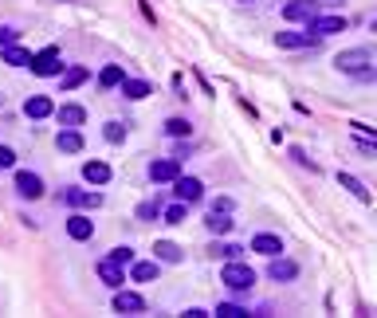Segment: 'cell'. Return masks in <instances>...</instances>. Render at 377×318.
Wrapping results in <instances>:
<instances>
[{
	"instance_id": "cell-18",
	"label": "cell",
	"mask_w": 377,
	"mask_h": 318,
	"mask_svg": "<svg viewBox=\"0 0 377 318\" xmlns=\"http://www.w3.org/2000/svg\"><path fill=\"white\" fill-rule=\"evenodd\" d=\"M67 236H71V240H91L94 224L83 216V212H75V216H67Z\"/></svg>"
},
{
	"instance_id": "cell-11",
	"label": "cell",
	"mask_w": 377,
	"mask_h": 318,
	"mask_svg": "<svg viewBox=\"0 0 377 318\" xmlns=\"http://www.w3.org/2000/svg\"><path fill=\"white\" fill-rule=\"evenodd\" d=\"M55 150L59 153H79L83 150V134H79L75 126H63V130L55 134Z\"/></svg>"
},
{
	"instance_id": "cell-23",
	"label": "cell",
	"mask_w": 377,
	"mask_h": 318,
	"mask_svg": "<svg viewBox=\"0 0 377 318\" xmlns=\"http://www.w3.org/2000/svg\"><path fill=\"white\" fill-rule=\"evenodd\" d=\"M275 43L279 48H315L319 40H315V35H299V32H279Z\"/></svg>"
},
{
	"instance_id": "cell-27",
	"label": "cell",
	"mask_w": 377,
	"mask_h": 318,
	"mask_svg": "<svg viewBox=\"0 0 377 318\" xmlns=\"http://www.w3.org/2000/svg\"><path fill=\"white\" fill-rule=\"evenodd\" d=\"M126 79V71L118 67V63H110V67H102V75H99V87H118Z\"/></svg>"
},
{
	"instance_id": "cell-40",
	"label": "cell",
	"mask_w": 377,
	"mask_h": 318,
	"mask_svg": "<svg viewBox=\"0 0 377 318\" xmlns=\"http://www.w3.org/2000/svg\"><path fill=\"white\" fill-rule=\"evenodd\" d=\"M244 4H251V0H244Z\"/></svg>"
},
{
	"instance_id": "cell-1",
	"label": "cell",
	"mask_w": 377,
	"mask_h": 318,
	"mask_svg": "<svg viewBox=\"0 0 377 318\" xmlns=\"http://www.w3.org/2000/svg\"><path fill=\"white\" fill-rule=\"evenodd\" d=\"M334 63H338V71H342V75H358V79H369V75H373V67H369V51H366V48L342 51Z\"/></svg>"
},
{
	"instance_id": "cell-8",
	"label": "cell",
	"mask_w": 377,
	"mask_h": 318,
	"mask_svg": "<svg viewBox=\"0 0 377 318\" xmlns=\"http://www.w3.org/2000/svg\"><path fill=\"white\" fill-rule=\"evenodd\" d=\"M16 193L24 197V201H40V197H43V177L20 169V173H16Z\"/></svg>"
},
{
	"instance_id": "cell-30",
	"label": "cell",
	"mask_w": 377,
	"mask_h": 318,
	"mask_svg": "<svg viewBox=\"0 0 377 318\" xmlns=\"http://www.w3.org/2000/svg\"><path fill=\"white\" fill-rule=\"evenodd\" d=\"M102 138H106V142H126V126L122 122H106V126H102Z\"/></svg>"
},
{
	"instance_id": "cell-20",
	"label": "cell",
	"mask_w": 377,
	"mask_h": 318,
	"mask_svg": "<svg viewBox=\"0 0 377 318\" xmlns=\"http://www.w3.org/2000/svg\"><path fill=\"white\" fill-rule=\"evenodd\" d=\"M118 87H122V94H126V99H134V102L150 99V83H146V79H130V75H126Z\"/></svg>"
},
{
	"instance_id": "cell-22",
	"label": "cell",
	"mask_w": 377,
	"mask_h": 318,
	"mask_svg": "<svg viewBox=\"0 0 377 318\" xmlns=\"http://www.w3.org/2000/svg\"><path fill=\"white\" fill-rule=\"evenodd\" d=\"M209 256H212V260H240V256H244V248H240V243H232V240H224V243H212V248H209Z\"/></svg>"
},
{
	"instance_id": "cell-26",
	"label": "cell",
	"mask_w": 377,
	"mask_h": 318,
	"mask_svg": "<svg viewBox=\"0 0 377 318\" xmlns=\"http://www.w3.org/2000/svg\"><path fill=\"white\" fill-rule=\"evenodd\" d=\"M185 216H189V204H185V201L169 204V209L161 212V220H165V224H185Z\"/></svg>"
},
{
	"instance_id": "cell-15",
	"label": "cell",
	"mask_w": 377,
	"mask_h": 318,
	"mask_svg": "<svg viewBox=\"0 0 377 318\" xmlns=\"http://www.w3.org/2000/svg\"><path fill=\"white\" fill-rule=\"evenodd\" d=\"M251 251H260V256H279L283 251V240L279 236H271V232H260V236H251Z\"/></svg>"
},
{
	"instance_id": "cell-16",
	"label": "cell",
	"mask_w": 377,
	"mask_h": 318,
	"mask_svg": "<svg viewBox=\"0 0 377 318\" xmlns=\"http://www.w3.org/2000/svg\"><path fill=\"white\" fill-rule=\"evenodd\" d=\"M83 181L94 185V189L106 185L110 181V165H106V161H87V165H83Z\"/></svg>"
},
{
	"instance_id": "cell-37",
	"label": "cell",
	"mask_w": 377,
	"mask_h": 318,
	"mask_svg": "<svg viewBox=\"0 0 377 318\" xmlns=\"http://www.w3.org/2000/svg\"><path fill=\"white\" fill-rule=\"evenodd\" d=\"M212 209H217V212H232V209H236V204H232V197H220V201H217V204H212Z\"/></svg>"
},
{
	"instance_id": "cell-2",
	"label": "cell",
	"mask_w": 377,
	"mask_h": 318,
	"mask_svg": "<svg viewBox=\"0 0 377 318\" xmlns=\"http://www.w3.org/2000/svg\"><path fill=\"white\" fill-rule=\"evenodd\" d=\"M220 279H224V287H232V291H248V287H256V271H251L248 263H240V260H228L224 271H220Z\"/></svg>"
},
{
	"instance_id": "cell-24",
	"label": "cell",
	"mask_w": 377,
	"mask_h": 318,
	"mask_svg": "<svg viewBox=\"0 0 377 318\" xmlns=\"http://www.w3.org/2000/svg\"><path fill=\"white\" fill-rule=\"evenodd\" d=\"M153 251H158V260H165V263H181V248H177L173 240H158Z\"/></svg>"
},
{
	"instance_id": "cell-31",
	"label": "cell",
	"mask_w": 377,
	"mask_h": 318,
	"mask_svg": "<svg viewBox=\"0 0 377 318\" xmlns=\"http://www.w3.org/2000/svg\"><path fill=\"white\" fill-rule=\"evenodd\" d=\"M338 181H342V189H350L354 197H361V201H369V193L361 189V181L358 177H350V173H338Z\"/></svg>"
},
{
	"instance_id": "cell-25",
	"label": "cell",
	"mask_w": 377,
	"mask_h": 318,
	"mask_svg": "<svg viewBox=\"0 0 377 318\" xmlns=\"http://www.w3.org/2000/svg\"><path fill=\"white\" fill-rule=\"evenodd\" d=\"M165 134H169V138H193V122H185V118H169V122H165Z\"/></svg>"
},
{
	"instance_id": "cell-39",
	"label": "cell",
	"mask_w": 377,
	"mask_h": 318,
	"mask_svg": "<svg viewBox=\"0 0 377 318\" xmlns=\"http://www.w3.org/2000/svg\"><path fill=\"white\" fill-rule=\"evenodd\" d=\"M0 106H4V94H0Z\"/></svg>"
},
{
	"instance_id": "cell-3",
	"label": "cell",
	"mask_w": 377,
	"mask_h": 318,
	"mask_svg": "<svg viewBox=\"0 0 377 318\" xmlns=\"http://www.w3.org/2000/svg\"><path fill=\"white\" fill-rule=\"evenodd\" d=\"M28 67H32L35 75L51 79V75H59V71H63V59H59L55 48H43V51H35V55L28 59Z\"/></svg>"
},
{
	"instance_id": "cell-32",
	"label": "cell",
	"mask_w": 377,
	"mask_h": 318,
	"mask_svg": "<svg viewBox=\"0 0 377 318\" xmlns=\"http://www.w3.org/2000/svg\"><path fill=\"white\" fill-rule=\"evenodd\" d=\"M217 314H220V318H248L251 310L236 307V302H220V307H217Z\"/></svg>"
},
{
	"instance_id": "cell-35",
	"label": "cell",
	"mask_w": 377,
	"mask_h": 318,
	"mask_svg": "<svg viewBox=\"0 0 377 318\" xmlns=\"http://www.w3.org/2000/svg\"><path fill=\"white\" fill-rule=\"evenodd\" d=\"M12 165H16V153L9 146H0V169H12Z\"/></svg>"
},
{
	"instance_id": "cell-36",
	"label": "cell",
	"mask_w": 377,
	"mask_h": 318,
	"mask_svg": "<svg viewBox=\"0 0 377 318\" xmlns=\"http://www.w3.org/2000/svg\"><path fill=\"white\" fill-rule=\"evenodd\" d=\"M12 40H16V28H4V24H0V48H4V43H12Z\"/></svg>"
},
{
	"instance_id": "cell-7",
	"label": "cell",
	"mask_w": 377,
	"mask_h": 318,
	"mask_svg": "<svg viewBox=\"0 0 377 318\" xmlns=\"http://www.w3.org/2000/svg\"><path fill=\"white\" fill-rule=\"evenodd\" d=\"M110 307H114L118 314H142L146 299L138 291H122V287H114V302H110Z\"/></svg>"
},
{
	"instance_id": "cell-38",
	"label": "cell",
	"mask_w": 377,
	"mask_h": 318,
	"mask_svg": "<svg viewBox=\"0 0 377 318\" xmlns=\"http://www.w3.org/2000/svg\"><path fill=\"white\" fill-rule=\"evenodd\" d=\"M315 4H319V9H322V4H330V9H334V4H342V0H315Z\"/></svg>"
},
{
	"instance_id": "cell-10",
	"label": "cell",
	"mask_w": 377,
	"mask_h": 318,
	"mask_svg": "<svg viewBox=\"0 0 377 318\" xmlns=\"http://www.w3.org/2000/svg\"><path fill=\"white\" fill-rule=\"evenodd\" d=\"M181 173V161L177 158H165V161H150V181H158V185H165V181H173V177Z\"/></svg>"
},
{
	"instance_id": "cell-12",
	"label": "cell",
	"mask_w": 377,
	"mask_h": 318,
	"mask_svg": "<svg viewBox=\"0 0 377 318\" xmlns=\"http://www.w3.org/2000/svg\"><path fill=\"white\" fill-rule=\"evenodd\" d=\"M51 114L59 118V126H75V130L87 122V110L79 106V102H63V106H59V110H51Z\"/></svg>"
},
{
	"instance_id": "cell-17",
	"label": "cell",
	"mask_w": 377,
	"mask_h": 318,
	"mask_svg": "<svg viewBox=\"0 0 377 318\" xmlns=\"http://www.w3.org/2000/svg\"><path fill=\"white\" fill-rule=\"evenodd\" d=\"M51 110H55V106H51V99H48V94H32V99L24 102V114L32 118V122H40V118H48Z\"/></svg>"
},
{
	"instance_id": "cell-34",
	"label": "cell",
	"mask_w": 377,
	"mask_h": 318,
	"mask_svg": "<svg viewBox=\"0 0 377 318\" xmlns=\"http://www.w3.org/2000/svg\"><path fill=\"white\" fill-rule=\"evenodd\" d=\"M161 216V204H142V209H138V220H158Z\"/></svg>"
},
{
	"instance_id": "cell-5",
	"label": "cell",
	"mask_w": 377,
	"mask_h": 318,
	"mask_svg": "<svg viewBox=\"0 0 377 318\" xmlns=\"http://www.w3.org/2000/svg\"><path fill=\"white\" fill-rule=\"evenodd\" d=\"M102 201L106 197L99 189H67L63 193V204H71V209H102Z\"/></svg>"
},
{
	"instance_id": "cell-6",
	"label": "cell",
	"mask_w": 377,
	"mask_h": 318,
	"mask_svg": "<svg viewBox=\"0 0 377 318\" xmlns=\"http://www.w3.org/2000/svg\"><path fill=\"white\" fill-rule=\"evenodd\" d=\"M173 193H177V201L197 204V201L204 197V185L197 181V177H181V173H177V177H173Z\"/></svg>"
},
{
	"instance_id": "cell-9",
	"label": "cell",
	"mask_w": 377,
	"mask_h": 318,
	"mask_svg": "<svg viewBox=\"0 0 377 318\" xmlns=\"http://www.w3.org/2000/svg\"><path fill=\"white\" fill-rule=\"evenodd\" d=\"M268 275L275 279V283H291V279H299V263H295V260H283V251H279V256H271Z\"/></svg>"
},
{
	"instance_id": "cell-13",
	"label": "cell",
	"mask_w": 377,
	"mask_h": 318,
	"mask_svg": "<svg viewBox=\"0 0 377 318\" xmlns=\"http://www.w3.org/2000/svg\"><path fill=\"white\" fill-rule=\"evenodd\" d=\"M315 12H319V4H315V0H291V4H283V20H310L315 16Z\"/></svg>"
},
{
	"instance_id": "cell-19",
	"label": "cell",
	"mask_w": 377,
	"mask_h": 318,
	"mask_svg": "<svg viewBox=\"0 0 377 318\" xmlns=\"http://www.w3.org/2000/svg\"><path fill=\"white\" fill-rule=\"evenodd\" d=\"M0 51H4V63H9V67H28V59H32V51H28V48H20L16 40H12V43H4Z\"/></svg>"
},
{
	"instance_id": "cell-33",
	"label": "cell",
	"mask_w": 377,
	"mask_h": 318,
	"mask_svg": "<svg viewBox=\"0 0 377 318\" xmlns=\"http://www.w3.org/2000/svg\"><path fill=\"white\" fill-rule=\"evenodd\" d=\"M110 260H114V263H134V248H126V243H122V248L110 251Z\"/></svg>"
},
{
	"instance_id": "cell-29",
	"label": "cell",
	"mask_w": 377,
	"mask_h": 318,
	"mask_svg": "<svg viewBox=\"0 0 377 318\" xmlns=\"http://www.w3.org/2000/svg\"><path fill=\"white\" fill-rule=\"evenodd\" d=\"M59 75H63V87H67V91H71V87H83L87 83V71L83 67H67V71H59Z\"/></svg>"
},
{
	"instance_id": "cell-21",
	"label": "cell",
	"mask_w": 377,
	"mask_h": 318,
	"mask_svg": "<svg viewBox=\"0 0 377 318\" xmlns=\"http://www.w3.org/2000/svg\"><path fill=\"white\" fill-rule=\"evenodd\" d=\"M204 224H209V232H217V236H228V232H232V228H236V220L228 216V212H217V209H212L209 216H204Z\"/></svg>"
},
{
	"instance_id": "cell-4",
	"label": "cell",
	"mask_w": 377,
	"mask_h": 318,
	"mask_svg": "<svg viewBox=\"0 0 377 318\" xmlns=\"http://www.w3.org/2000/svg\"><path fill=\"white\" fill-rule=\"evenodd\" d=\"M307 35H315V40H322V35H338L346 32V20L342 16H322V12H315V16L307 20Z\"/></svg>"
},
{
	"instance_id": "cell-28",
	"label": "cell",
	"mask_w": 377,
	"mask_h": 318,
	"mask_svg": "<svg viewBox=\"0 0 377 318\" xmlns=\"http://www.w3.org/2000/svg\"><path fill=\"white\" fill-rule=\"evenodd\" d=\"M130 275H134L138 283H150V279H158V263H134Z\"/></svg>"
},
{
	"instance_id": "cell-14",
	"label": "cell",
	"mask_w": 377,
	"mask_h": 318,
	"mask_svg": "<svg viewBox=\"0 0 377 318\" xmlns=\"http://www.w3.org/2000/svg\"><path fill=\"white\" fill-rule=\"evenodd\" d=\"M99 279H102L106 287H122V283H126V271H122V263H114L110 256H106V260H99Z\"/></svg>"
}]
</instances>
